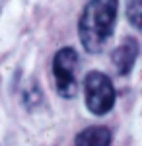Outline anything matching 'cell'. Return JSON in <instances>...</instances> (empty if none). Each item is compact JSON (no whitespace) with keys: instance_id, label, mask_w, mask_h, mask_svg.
<instances>
[{"instance_id":"3","label":"cell","mask_w":142,"mask_h":146,"mask_svg":"<svg viewBox=\"0 0 142 146\" xmlns=\"http://www.w3.org/2000/svg\"><path fill=\"white\" fill-rule=\"evenodd\" d=\"M76 66H78V53L72 47H64L56 51L53 58V74H55L56 92L62 98H74L78 94V82H76Z\"/></svg>"},{"instance_id":"1","label":"cell","mask_w":142,"mask_h":146,"mask_svg":"<svg viewBox=\"0 0 142 146\" xmlns=\"http://www.w3.org/2000/svg\"><path fill=\"white\" fill-rule=\"evenodd\" d=\"M119 0H90L78 22L80 43L90 55H98L103 51L113 35L117 22Z\"/></svg>"},{"instance_id":"2","label":"cell","mask_w":142,"mask_h":146,"mask_svg":"<svg viewBox=\"0 0 142 146\" xmlns=\"http://www.w3.org/2000/svg\"><path fill=\"white\" fill-rule=\"evenodd\" d=\"M84 96L86 107L94 115H107L115 105V88L107 74L103 72H88L84 78Z\"/></svg>"},{"instance_id":"7","label":"cell","mask_w":142,"mask_h":146,"mask_svg":"<svg viewBox=\"0 0 142 146\" xmlns=\"http://www.w3.org/2000/svg\"><path fill=\"white\" fill-rule=\"evenodd\" d=\"M23 101H25V105H27L29 109H33V107L41 101V92L37 90V88H35V90L29 88V90L25 92V96H23Z\"/></svg>"},{"instance_id":"8","label":"cell","mask_w":142,"mask_h":146,"mask_svg":"<svg viewBox=\"0 0 142 146\" xmlns=\"http://www.w3.org/2000/svg\"><path fill=\"white\" fill-rule=\"evenodd\" d=\"M0 10H2V4H0Z\"/></svg>"},{"instance_id":"6","label":"cell","mask_w":142,"mask_h":146,"mask_svg":"<svg viewBox=\"0 0 142 146\" xmlns=\"http://www.w3.org/2000/svg\"><path fill=\"white\" fill-rule=\"evenodd\" d=\"M127 18L131 22L132 27L140 29V23H142V4L140 0H131L129 6H127Z\"/></svg>"},{"instance_id":"4","label":"cell","mask_w":142,"mask_h":146,"mask_svg":"<svg viewBox=\"0 0 142 146\" xmlns=\"http://www.w3.org/2000/svg\"><path fill=\"white\" fill-rule=\"evenodd\" d=\"M138 51H140V47L134 37H125L121 41V45L111 53V60L117 68V74H121V76L131 74L132 66L138 58Z\"/></svg>"},{"instance_id":"5","label":"cell","mask_w":142,"mask_h":146,"mask_svg":"<svg viewBox=\"0 0 142 146\" xmlns=\"http://www.w3.org/2000/svg\"><path fill=\"white\" fill-rule=\"evenodd\" d=\"M113 135L107 127H88L74 138V146H111Z\"/></svg>"}]
</instances>
